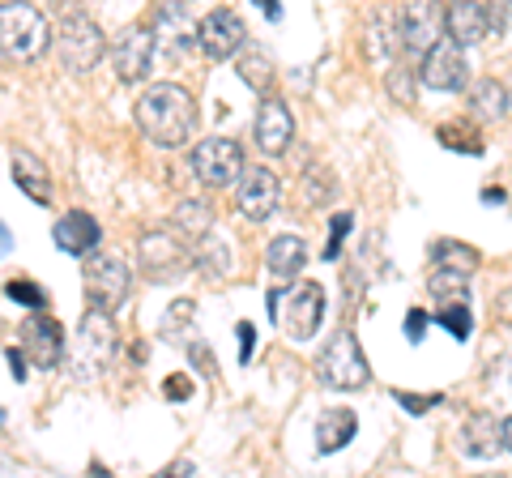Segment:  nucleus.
<instances>
[{
  "instance_id": "obj_14",
  "label": "nucleus",
  "mask_w": 512,
  "mask_h": 478,
  "mask_svg": "<svg viewBox=\"0 0 512 478\" xmlns=\"http://www.w3.org/2000/svg\"><path fill=\"white\" fill-rule=\"evenodd\" d=\"M397 30H402V43L414 56H423L427 47H436L448 30H444V13L440 0H406L402 18H397Z\"/></svg>"
},
{
  "instance_id": "obj_40",
  "label": "nucleus",
  "mask_w": 512,
  "mask_h": 478,
  "mask_svg": "<svg viewBox=\"0 0 512 478\" xmlns=\"http://www.w3.org/2000/svg\"><path fill=\"white\" fill-rule=\"evenodd\" d=\"M504 449L512 453V414H508V419H504Z\"/></svg>"
},
{
  "instance_id": "obj_26",
  "label": "nucleus",
  "mask_w": 512,
  "mask_h": 478,
  "mask_svg": "<svg viewBox=\"0 0 512 478\" xmlns=\"http://www.w3.org/2000/svg\"><path fill=\"white\" fill-rule=\"evenodd\" d=\"M436 321L453 333L457 342H466L470 338V329H474V316H470V304H466V295H453V299H444V308L436 312Z\"/></svg>"
},
{
  "instance_id": "obj_21",
  "label": "nucleus",
  "mask_w": 512,
  "mask_h": 478,
  "mask_svg": "<svg viewBox=\"0 0 512 478\" xmlns=\"http://www.w3.org/2000/svg\"><path fill=\"white\" fill-rule=\"evenodd\" d=\"M461 453L466 457H495L504 453V423H495L491 414H470L461 427Z\"/></svg>"
},
{
  "instance_id": "obj_38",
  "label": "nucleus",
  "mask_w": 512,
  "mask_h": 478,
  "mask_svg": "<svg viewBox=\"0 0 512 478\" xmlns=\"http://www.w3.org/2000/svg\"><path fill=\"white\" fill-rule=\"evenodd\" d=\"M252 5H261V13H265L269 22H278V18H282V5H278V0H252Z\"/></svg>"
},
{
  "instance_id": "obj_1",
  "label": "nucleus",
  "mask_w": 512,
  "mask_h": 478,
  "mask_svg": "<svg viewBox=\"0 0 512 478\" xmlns=\"http://www.w3.org/2000/svg\"><path fill=\"white\" fill-rule=\"evenodd\" d=\"M133 116H137V129L146 133L154 146H167V150L184 146V141L197 133V99H192L184 86H175V82L150 86L137 99Z\"/></svg>"
},
{
  "instance_id": "obj_16",
  "label": "nucleus",
  "mask_w": 512,
  "mask_h": 478,
  "mask_svg": "<svg viewBox=\"0 0 512 478\" xmlns=\"http://www.w3.org/2000/svg\"><path fill=\"white\" fill-rule=\"evenodd\" d=\"M239 214H244L248 222H265L269 214L282 205V184H278V175L269 171V167H248L244 175H239Z\"/></svg>"
},
{
  "instance_id": "obj_28",
  "label": "nucleus",
  "mask_w": 512,
  "mask_h": 478,
  "mask_svg": "<svg viewBox=\"0 0 512 478\" xmlns=\"http://www.w3.org/2000/svg\"><path fill=\"white\" fill-rule=\"evenodd\" d=\"M474 111L478 116H504L508 111V90L500 86V82H478V90H474Z\"/></svg>"
},
{
  "instance_id": "obj_17",
  "label": "nucleus",
  "mask_w": 512,
  "mask_h": 478,
  "mask_svg": "<svg viewBox=\"0 0 512 478\" xmlns=\"http://www.w3.org/2000/svg\"><path fill=\"white\" fill-rule=\"evenodd\" d=\"M244 18H239L235 9H214L205 13L201 22V52L210 60H231L239 47H244Z\"/></svg>"
},
{
  "instance_id": "obj_9",
  "label": "nucleus",
  "mask_w": 512,
  "mask_h": 478,
  "mask_svg": "<svg viewBox=\"0 0 512 478\" xmlns=\"http://www.w3.org/2000/svg\"><path fill=\"white\" fill-rule=\"evenodd\" d=\"M192 175L205 188H231L239 175H244V150L231 137H205L197 150H192Z\"/></svg>"
},
{
  "instance_id": "obj_23",
  "label": "nucleus",
  "mask_w": 512,
  "mask_h": 478,
  "mask_svg": "<svg viewBox=\"0 0 512 478\" xmlns=\"http://www.w3.org/2000/svg\"><path fill=\"white\" fill-rule=\"evenodd\" d=\"M13 184L35 205H52V175L30 150H13Z\"/></svg>"
},
{
  "instance_id": "obj_2",
  "label": "nucleus",
  "mask_w": 512,
  "mask_h": 478,
  "mask_svg": "<svg viewBox=\"0 0 512 478\" xmlns=\"http://www.w3.org/2000/svg\"><path fill=\"white\" fill-rule=\"evenodd\" d=\"M47 43H52V30H47V18L30 0H5L0 5V56L30 65L47 52Z\"/></svg>"
},
{
  "instance_id": "obj_11",
  "label": "nucleus",
  "mask_w": 512,
  "mask_h": 478,
  "mask_svg": "<svg viewBox=\"0 0 512 478\" xmlns=\"http://www.w3.org/2000/svg\"><path fill=\"white\" fill-rule=\"evenodd\" d=\"M154 56H158V39L150 26H128V30H120V39L111 43V69H116L124 86L146 82L154 69Z\"/></svg>"
},
{
  "instance_id": "obj_4",
  "label": "nucleus",
  "mask_w": 512,
  "mask_h": 478,
  "mask_svg": "<svg viewBox=\"0 0 512 478\" xmlns=\"http://www.w3.org/2000/svg\"><path fill=\"white\" fill-rule=\"evenodd\" d=\"M325 286L320 282H295L291 291H274L269 295V316L274 325L295 342H312L325 321Z\"/></svg>"
},
{
  "instance_id": "obj_10",
  "label": "nucleus",
  "mask_w": 512,
  "mask_h": 478,
  "mask_svg": "<svg viewBox=\"0 0 512 478\" xmlns=\"http://www.w3.org/2000/svg\"><path fill=\"white\" fill-rule=\"evenodd\" d=\"M137 257H141V269H146L150 282H175L188 274L192 248L171 231H150V235H141Z\"/></svg>"
},
{
  "instance_id": "obj_20",
  "label": "nucleus",
  "mask_w": 512,
  "mask_h": 478,
  "mask_svg": "<svg viewBox=\"0 0 512 478\" xmlns=\"http://www.w3.org/2000/svg\"><path fill=\"white\" fill-rule=\"evenodd\" d=\"M444 30H448V39H457L461 47H474L491 35V18L474 0H453V9L444 13Z\"/></svg>"
},
{
  "instance_id": "obj_27",
  "label": "nucleus",
  "mask_w": 512,
  "mask_h": 478,
  "mask_svg": "<svg viewBox=\"0 0 512 478\" xmlns=\"http://www.w3.org/2000/svg\"><path fill=\"white\" fill-rule=\"evenodd\" d=\"M235 69H239V77H244L252 90H261V94H269V86H274V65H269L265 52H244Z\"/></svg>"
},
{
  "instance_id": "obj_37",
  "label": "nucleus",
  "mask_w": 512,
  "mask_h": 478,
  "mask_svg": "<svg viewBox=\"0 0 512 478\" xmlns=\"http://www.w3.org/2000/svg\"><path fill=\"white\" fill-rule=\"evenodd\" d=\"M423 321H427L423 312H410V321H406V333H410V342H419V333H423Z\"/></svg>"
},
{
  "instance_id": "obj_5",
  "label": "nucleus",
  "mask_w": 512,
  "mask_h": 478,
  "mask_svg": "<svg viewBox=\"0 0 512 478\" xmlns=\"http://www.w3.org/2000/svg\"><path fill=\"white\" fill-rule=\"evenodd\" d=\"M316 376H320V385H329L338 393H355L372 380V368H367V355L359 350L355 333L350 329L333 333L329 346L320 350V359H316Z\"/></svg>"
},
{
  "instance_id": "obj_12",
  "label": "nucleus",
  "mask_w": 512,
  "mask_h": 478,
  "mask_svg": "<svg viewBox=\"0 0 512 478\" xmlns=\"http://www.w3.org/2000/svg\"><path fill=\"white\" fill-rule=\"evenodd\" d=\"M154 39L167 60H184V56H192V47H201V26L188 18V0H167V5L158 9Z\"/></svg>"
},
{
  "instance_id": "obj_6",
  "label": "nucleus",
  "mask_w": 512,
  "mask_h": 478,
  "mask_svg": "<svg viewBox=\"0 0 512 478\" xmlns=\"http://www.w3.org/2000/svg\"><path fill=\"white\" fill-rule=\"evenodd\" d=\"M56 52H60V65L69 73H90L94 65L103 60L107 43H103V30L94 26L90 18H82V13H69L60 26H56Z\"/></svg>"
},
{
  "instance_id": "obj_13",
  "label": "nucleus",
  "mask_w": 512,
  "mask_h": 478,
  "mask_svg": "<svg viewBox=\"0 0 512 478\" xmlns=\"http://www.w3.org/2000/svg\"><path fill=\"white\" fill-rule=\"evenodd\" d=\"M419 82L427 90H461L470 82V69H466V56H461L457 39H440L436 47H427L419 56Z\"/></svg>"
},
{
  "instance_id": "obj_41",
  "label": "nucleus",
  "mask_w": 512,
  "mask_h": 478,
  "mask_svg": "<svg viewBox=\"0 0 512 478\" xmlns=\"http://www.w3.org/2000/svg\"><path fill=\"white\" fill-rule=\"evenodd\" d=\"M508 99H512V94H508ZM508 107H512V103H508Z\"/></svg>"
},
{
  "instance_id": "obj_22",
  "label": "nucleus",
  "mask_w": 512,
  "mask_h": 478,
  "mask_svg": "<svg viewBox=\"0 0 512 478\" xmlns=\"http://www.w3.org/2000/svg\"><path fill=\"white\" fill-rule=\"evenodd\" d=\"M359 432V419H355V410L350 406H333L320 414V423H316V453H338L346 449L350 440H355Z\"/></svg>"
},
{
  "instance_id": "obj_25",
  "label": "nucleus",
  "mask_w": 512,
  "mask_h": 478,
  "mask_svg": "<svg viewBox=\"0 0 512 478\" xmlns=\"http://www.w3.org/2000/svg\"><path fill=\"white\" fill-rule=\"evenodd\" d=\"M175 227L184 231L180 239H184V244L192 248V244H197V239L210 235V210H205L201 201H188V205H180V210H175Z\"/></svg>"
},
{
  "instance_id": "obj_36",
  "label": "nucleus",
  "mask_w": 512,
  "mask_h": 478,
  "mask_svg": "<svg viewBox=\"0 0 512 478\" xmlns=\"http://www.w3.org/2000/svg\"><path fill=\"white\" fill-rule=\"evenodd\" d=\"M248 355H252V325L244 321V325H239V359L248 363Z\"/></svg>"
},
{
  "instance_id": "obj_39",
  "label": "nucleus",
  "mask_w": 512,
  "mask_h": 478,
  "mask_svg": "<svg viewBox=\"0 0 512 478\" xmlns=\"http://www.w3.org/2000/svg\"><path fill=\"white\" fill-rule=\"evenodd\" d=\"M9 248H13V239H9V227H5V222H0V257H5Z\"/></svg>"
},
{
  "instance_id": "obj_30",
  "label": "nucleus",
  "mask_w": 512,
  "mask_h": 478,
  "mask_svg": "<svg viewBox=\"0 0 512 478\" xmlns=\"http://www.w3.org/2000/svg\"><path fill=\"white\" fill-rule=\"evenodd\" d=\"M457 133H466V129H453V124H444V129H440V141H444V146H461L466 154H478V150H483V141H478V137H457Z\"/></svg>"
},
{
  "instance_id": "obj_3",
  "label": "nucleus",
  "mask_w": 512,
  "mask_h": 478,
  "mask_svg": "<svg viewBox=\"0 0 512 478\" xmlns=\"http://www.w3.org/2000/svg\"><path fill=\"white\" fill-rule=\"evenodd\" d=\"M116 350H120V333H116L111 312L90 308L82 316V325H77V338H73V350H69V368H73L77 380H94V376H103L111 368Z\"/></svg>"
},
{
  "instance_id": "obj_31",
  "label": "nucleus",
  "mask_w": 512,
  "mask_h": 478,
  "mask_svg": "<svg viewBox=\"0 0 512 478\" xmlns=\"http://www.w3.org/2000/svg\"><path fill=\"white\" fill-rule=\"evenodd\" d=\"M508 13H512V0H491V5H487V18H491L495 35H500V30H508Z\"/></svg>"
},
{
  "instance_id": "obj_15",
  "label": "nucleus",
  "mask_w": 512,
  "mask_h": 478,
  "mask_svg": "<svg viewBox=\"0 0 512 478\" xmlns=\"http://www.w3.org/2000/svg\"><path fill=\"white\" fill-rule=\"evenodd\" d=\"M22 350L35 368L52 372L64 359V325L56 316H47L43 308H35V316H26V325H22Z\"/></svg>"
},
{
  "instance_id": "obj_8",
  "label": "nucleus",
  "mask_w": 512,
  "mask_h": 478,
  "mask_svg": "<svg viewBox=\"0 0 512 478\" xmlns=\"http://www.w3.org/2000/svg\"><path fill=\"white\" fill-rule=\"evenodd\" d=\"M478 274V252L470 244H457V239H444V244L431 248V295L436 299H453L466 295V282Z\"/></svg>"
},
{
  "instance_id": "obj_32",
  "label": "nucleus",
  "mask_w": 512,
  "mask_h": 478,
  "mask_svg": "<svg viewBox=\"0 0 512 478\" xmlns=\"http://www.w3.org/2000/svg\"><path fill=\"white\" fill-rule=\"evenodd\" d=\"M346 231H350V214H338V218H333V239H329V257H338V252H342V239H346Z\"/></svg>"
},
{
  "instance_id": "obj_33",
  "label": "nucleus",
  "mask_w": 512,
  "mask_h": 478,
  "mask_svg": "<svg viewBox=\"0 0 512 478\" xmlns=\"http://www.w3.org/2000/svg\"><path fill=\"white\" fill-rule=\"evenodd\" d=\"M397 397H402V402H406L414 414H423V410H431V406L440 402V397H410V393H397Z\"/></svg>"
},
{
  "instance_id": "obj_29",
  "label": "nucleus",
  "mask_w": 512,
  "mask_h": 478,
  "mask_svg": "<svg viewBox=\"0 0 512 478\" xmlns=\"http://www.w3.org/2000/svg\"><path fill=\"white\" fill-rule=\"evenodd\" d=\"M9 291V299H18V304H26V308H47V295L39 291L35 282H26V278H18V282H9L5 286Z\"/></svg>"
},
{
  "instance_id": "obj_24",
  "label": "nucleus",
  "mask_w": 512,
  "mask_h": 478,
  "mask_svg": "<svg viewBox=\"0 0 512 478\" xmlns=\"http://www.w3.org/2000/svg\"><path fill=\"white\" fill-rule=\"evenodd\" d=\"M303 261H308V248H303L299 235H274V244H269L265 252V265L274 278H295Z\"/></svg>"
},
{
  "instance_id": "obj_34",
  "label": "nucleus",
  "mask_w": 512,
  "mask_h": 478,
  "mask_svg": "<svg viewBox=\"0 0 512 478\" xmlns=\"http://www.w3.org/2000/svg\"><path fill=\"white\" fill-rule=\"evenodd\" d=\"M495 316H500L504 325H512V286H508V291H504L500 299H495Z\"/></svg>"
},
{
  "instance_id": "obj_35",
  "label": "nucleus",
  "mask_w": 512,
  "mask_h": 478,
  "mask_svg": "<svg viewBox=\"0 0 512 478\" xmlns=\"http://www.w3.org/2000/svg\"><path fill=\"white\" fill-rule=\"evenodd\" d=\"M9 368H13V380H26V350H9Z\"/></svg>"
},
{
  "instance_id": "obj_18",
  "label": "nucleus",
  "mask_w": 512,
  "mask_h": 478,
  "mask_svg": "<svg viewBox=\"0 0 512 478\" xmlns=\"http://www.w3.org/2000/svg\"><path fill=\"white\" fill-rule=\"evenodd\" d=\"M295 141V116L291 107H286L282 99H274V94H265L261 99V111H256V146H261L265 154H286Z\"/></svg>"
},
{
  "instance_id": "obj_7",
  "label": "nucleus",
  "mask_w": 512,
  "mask_h": 478,
  "mask_svg": "<svg viewBox=\"0 0 512 478\" xmlns=\"http://www.w3.org/2000/svg\"><path fill=\"white\" fill-rule=\"evenodd\" d=\"M82 282H86V299L90 308H103V312H116L128 295V265L120 252H90L86 269H82Z\"/></svg>"
},
{
  "instance_id": "obj_19",
  "label": "nucleus",
  "mask_w": 512,
  "mask_h": 478,
  "mask_svg": "<svg viewBox=\"0 0 512 478\" xmlns=\"http://www.w3.org/2000/svg\"><path fill=\"white\" fill-rule=\"evenodd\" d=\"M52 239H56L60 252H69V257H90V252L99 248L103 231H99V218H94V214L73 210V214H64V218L56 222Z\"/></svg>"
}]
</instances>
